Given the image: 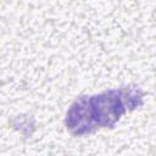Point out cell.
Returning <instances> with one entry per match:
<instances>
[{"label": "cell", "instance_id": "1", "mask_svg": "<svg viewBox=\"0 0 156 156\" xmlns=\"http://www.w3.org/2000/svg\"><path fill=\"white\" fill-rule=\"evenodd\" d=\"M93 101L96 104L95 107L98 108V115L94 116V128L98 124L112 126L124 112L117 91H110L99 96H94Z\"/></svg>", "mask_w": 156, "mask_h": 156}]
</instances>
